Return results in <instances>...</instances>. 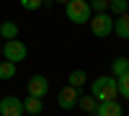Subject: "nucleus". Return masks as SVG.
Instances as JSON below:
<instances>
[{"label":"nucleus","instance_id":"nucleus-21","mask_svg":"<svg viewBox=\"0 0 129 116\" xmlns=\"http://www.w3.org/2000/svg\"><path fill=\"white\" fill-rule=\"evenodd\" d=\"M0 57H3V44H0Z\"/></svg>","mask_w":129,"mask_h":116},{"label":"nucleus","instance_id":"nucleus-2","mask_svg":"<svg viewBox=\"0 0 129 116\" xmlns=\"http://www.w3.org/2000/svg\"><path fill=\"white\" fill-rule=\"evenodd\" d=\"M64 16H67L70 23L83 26V23H88V21H90L93 10H90V5H88V0H70V3L64 5Z\"/></svg>","mask_w":129,"mask_h":116},{"label":"nucleus","instance_id":"nucleus-14","mask_svg":"<svg viewBox=\"0 0 129 116\" xmlns=\"http://www.w3.org/2000/svg\"><path fill=\"white\" fill-rule=\"evenodd\" d=\"M95 106H98V101H95L90 93H80V101H78V108L80 111L90 113V111H95Z\"/></svg>","mask_w":129,"mask_h":116},{"label":"nucleus","instance_id":"nucleus-18","mask_svg":"<svg viewBox=\"0 0 129 116\" xmlns=\"http://www.w3.org/2000/svg\"><path fill=\"white\" fill-rule=\"evenodd\" d=\"M88 5L93 13H106L109 10V0H88Z\"/></svg>","mask_w":129,"mask_h":116},{"label":"nucleus","instance_id":"nucleus-16","mask_svg":"<svg viewBox=\"0 0 129 116\" xmlns=\"http://www.w3.org/2000/svg\"><path fill=\"white\" fill-rule=\"evenodd\" d=\"M13 78H16V65L3 59L0 62V80H13Z\"/></svg>","mask_w":129,"mask_h":116},{"label":"nucleus","instance_id":"nucleus-17","mask_svg":"<svg viewBox=\"0 0 129 116\" xmlns=\"http://www.w3.org/2000/svg\"><path fill=\"white\" fill-rule=\"evenodd\" d=\"M116 88H119V96L129 101V72L121 75V78H116Z\"/></svg>","mask_w":129,"mask_h":116},{"label":"nucleus","instance_id":"nucleus-22","mask_svg":"<svg viewBox=\"0 0 129 116\" xmlns=\"http://www.w3.org/2000/svg\"><path fill=\"white\" fill-rule=\"evenodd\" d=\"M0 23H3V21H0Z\"/></svg>","mask_w":129,"mask_h":116},{"label":"nucleus","instance_id":"nucleus-12","mask_svg":"<svg viewBox=\"0 0 129 116\" xmlns=\"http://www.w3.org/2000/svg\"><path fill=\"white\" fill-rule=\"evenodd\" d=\"M126 72H129V57H116L111 62V75L121 78V75H126Z\"/></svg>","mask_w":129,"mask_h":116},{"label":"nucleus","instance_id":"nucleus-6","mask_svg":"<svg viewBox=\"0 0 129 116\" xmlns=\"http://www.w3.org/2000/svg\"><path fill=\"white\" fill-rule=\"evenodd\" d=\"M23 98L18 96H3L0 98V116H23Z\"/></svg>","mask_w":129,"mask_h":116},{"label":"nucleus","instance_id":"nucleus-20","mask_svg":"<svg viewBox=\"0 0 129 116\" xmlns=\"http://www.w3.org/2000/svg\"><path fill=\"white\" fill-rule=\"evenodd\" d=\"M54 3H62V5H67V3H70V0H54Z\"/></svg>","mask_w":129,"mask_h":116},{"label":"nucleus","instance_id":"nucleus-10","mask_svg":"<svg viewBox=\"0 0 129 116\" xmlns=\"http://www.w3.org/2000/svg\"><path fill=\"white\" fill-rule=\"evenodd\" d=\"M23 111L31 113V116H39L41 111H44V101H41V98H34V96H26V98H23Z\"/></svg>","mask_w":129,"mask_h":116},{"label":"nucleus","instance_id":"nucleus-5","mask_svg":"<svg viewBox=\"0 0 129 116\" xmlns=\"http://www.w3.org/2000/svg\"><path fill=\"white\" fill-rule=\"evenodd\" d=\"M78 101H80V88L67 85V88H62V90L57 93V106H59L62 111H72V108H78Z\"/></svg>","mask_w":129,"mask_h":116},{"label":"nucleus","instance_id":"nucleus-4","mask_svg":"<svg viewBox=\"0 0 129 116\" xmlns=\"http://www.w3.org/2000/svg\"><path fill=\"white\" fill-rule=\"evenodd\" d=\"M3 57L8 62H13V65H18V62H23L28 57V47L21 39H8L5 44H3Z\"/></svg>","mask_w":129,"mask_h":116},{"label":"nucleus","instance_id":"nucleus-9","mask_svg":"<svg viewBox=\"0 0 129 116\" xmlns=\"http://www.w3.org/2000/svg\"><path fill=\"white\" fill-rule=\"evenodd\" d=\"M114 34L119 39H129V13L114 18Z\"/></svg>","mask_w":129,"mask_h":116},{"label":"nucleus","instance_id":"nucleus-15","mask_svg":"<svg viewBox=\"0 0 129 116\" xmlns=\"http://www.w3.org/2000/svg\"><path fill=\"white\" fill-rule=\"evenodd\" d=\"M109 13H111L114 18L129 13V0H109Z\"/></svg>","mask_w":129,"mask_h":116},{"label":"nucleus","instance_id":"nucleus-1","mask_svg":"<svg viewBox=\"0 0 129 116\" xmlns=\"http://www.w3.org/2000/svg\"><path fill=\"white\" fill-rule=\"evenodd\" d=\"M90 96L103 103V101H116L119 98V88H116V78L114 75H101L90 83Z\"/></svg>","mask_w":129,"mask_h":116},{"label":"nucleus","instance_id":"nucleus-3","mask_svg":"<svg viewBox=\"0 0 129 116\" xmlns=\"http://www.w3.org/2000/svg\"><path fill=\"white\" fill-rule=\"evenodd\" d=\"M88 26H90V31L98 39H106V36L114 34V16L109 10H106V13H93L90 21H88Z\"/></svg>","mask_w":129,"mask_h":116},{"label":"nucleus","instance_id":"nucleus-13","mask_svg":"<svg viewBox=\"0 0 129 116\" xmlns=\"http://www.w3.org/2000/svg\"><path fill=\"white\" fill-rule=\"evenodd\" d=\"M0 36L5 41L8 39H18V23L16 21H3V23H0Z\"/></svg>","mask_w":129,"mask_h":116},{"label":"nucleus","instance_id":"nucleus-11","mask_svg":"<svg viewBox=\"0 0 129 116\" xmlns=\"http://www.w3.org/2000/svg\"><path fill=\"white\" fill-rule=\"evenodd\" d=\"M85 83H88V72H85L83 67H78V70H72L70 75H67V85H72V88H83Z\"/></svg>","mask_w":129,"mask_h":116},{"label":"nucleus","instance_id":"nucleus-8","mask_svg":"<svg viewBox=\"0 0 129 116\" xmlns=\"http://www.w3.org/2000/svg\"><path fill=\"white\" fill-rule=\"evenodd\" d=\"M95 116H124V108L119 101H103L95 106Z\"/></svg>","mask_w":129,"mask_h":116},{"label":"nucleus","instance_id":"nucleus-19","mask_svg":"<svg viewBox=\"0 0 129 116\" xmlns=\"http://www.w3.org/2000/svg\"><path fill=\"white\" fill-rule=\"evenodd\" d=\"M18 3H21L23 10H39L41 5H44V0H18Z\"/></svg>","mask_w":129,"mask_h":116},{"label":"nucleus","instance_id":"nucleus-7","mask_svg":"<svg viewBox=\"0 0 129 116\" xmlns=\"http://www.w3.org/2000/svg\"><path fill=\"white\" fill-rule=\"evenodd\" d=\"M26 90H28V96H34V98H44L49 93V80L44 75H31L28 83H26Z\"/></svg>","mask_w":129,"mask_h":116}]
</instances>
